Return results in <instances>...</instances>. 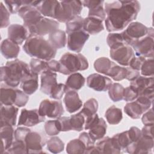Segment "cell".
Here are the masks:
<instances>
[{
  "label": "cell",
  "mask_w": 154,
  "mask_h": 154,
  "mask_svg": "<svg viewBox=\"0 0 154 154\" xmlns=\"http://www.w3.org/2000/svg\"><path fill=\"white\" fill-rule=\"evenodd\" d=\"M140 10L138 1H115L105 2V20L106 30L109 32L123 29L136 19Z\"/></svg>",
  "instance_id": "cell-1"
},
{
  "label": "cell",
  "mask_w": 154,
  "mask_h": 154,
  "mask_svg": "<svg viewBox=\"0 0 154 154\" xmlns=\"http://www.w3.org/2000/svg\"><path fill=\"white\" fill-rule=\"evenodd\" d=\"M23 49L25 53L31 57L49 61L55 57L57 49L49 42L41 36L29 35Z\"/></svg>",
  "instance_id": "cell-2"
},
{
  "label": "cell",
  "mask_w": 154,
  "mask_h": 154,
  "mask_svg": "<svg viewBox=\"0 0 154 154\" xmlns=\"http://www.w3.org/2000/svg\"><path fill=\"white\" fill-rule=\"evenodd\" d=\"M31 73L30 67L24 61L17 59L7 61L5 66L1 67V81L14 88Z\"/></svg>",
  "instance_id": "cell-3"
},
{
  "label": "cell",
  "mask_w": 154,
  "mask_h": 154,
  "mask_svg": "<svg viewBox=\"0 0 154 154\" xmlns=\"http://www.w3.org/2000/svg\"><path fill=\"white\" fill-rule=\"evenodd\" d=\"M59 63V72L65 75L85 70L89 66L87 58L81 54L66 52L61 57Z\"/></svg>",
  "instance_id": "cell-4"
},
{
  "label": "cell",
  "mask_w": 154,
  "mask_h": 154,
  "mask_svg": "<svg viewBox=\"0 0 154 154\" xmlns=\"http://www.w3.org/2000/svg\"><path fill=\"white\" fill-rule=\"evenodd\" d=\"M55 19L59 22L67 23L79 16L82 10L81 1L66 0L60 1Z\"/></svg>",
  "instance_id": "cell-5"
},
{
  "label": "cell",
  "mask_w": 154,
  "mask_h": 154,
  "mask_svg": "<svg viewBox=\"0 0 154 154\" xmlns=\"http://www.w3.org/2000/svg\"><path fill=\"white\" fill-rule=\"evenodd\" d=\"M153 28H147L138 22L130 23L121 34L125 43L132 46L139 40L147 35Z\"/></svg>",
  "instance_id": "cell-6"
},
{
  "label": "cell",
  "mask_w": 154,
  "mask_h": 154,
  "mask_svg": "<svg viewBox=\"0 0 154 154\" xmlns=\"http://www.w3.org/2000/svg\"><path fill=\"white\" fill-rule=\"evenodd\" d=\"M153 29L152 28L147 35L139 40L132 46L137 56L143 57L146 58H153Z\"/></svg>",
  "instance_id": "cell-7"
},
{
  "label": "cell",
  "mask_w": 154,
  "mask_h": 154,
  "mask_svg": "<svg viewBox=\"0 0 154 154\" xmlns=\"http://www.w3.org/2000/svg\"><path fill=\"white\" fill-rule=\"evenodd\" d=\"M109 55L113 60L119 64L123 66H129V63L135 54L131 46L125 43L110 49Z\"/></svg>",
  "instance_id": "cell-8"
},
{
  "label": "cell",
  "mask_w": 154,
  "mask_h": 154,
  "mask_svg": "<svg viewBox=\"0 0 154 154\" xmlns=\"http://www.w3.org/2000/svg\"><path fill=\"white\" fill-rule=\"evenodd\" d=\"M38 111L42 116L57 119L64 114V108L61 101L45 99L40 103Z\"/></svg>",
  "instance_id": "cell-9"
},
{
  "label": "cell",
  "mask_w": 154,
  "mask_h": 154,
  "mask_svg": "<svg viewBox=\"0 0 154 154\" xmlns=\"http://www.w3.org/2000/svg\"><path fill=\"white\" fill-rule=\"evenodd\" d=\"M58 27L59 23L58 21L43 17L35 25L28 29L31 35L42 37L58 29Z\"/></svg>",
  "instance_id": "cell-10"
},
{
  "label": "cell",
  "mask_w": 154,
  "mask_h": 154,
  "mask_svg": "<svg viewBox=\"0 0 154 154\" xmlns=\"http://www.w3.org/2000/svg\"><path fill=\"white\" fill-rule=\"evenodd\" d=\"M153 145V138L141 135L137 141L129 144L125 150L131 154H147L152 153Z\"/></svg>",
  "instance_id": "cell-11"
},
{
  "label": "cell",
  "mask_w": 154,
  "mask_h": 154,
  "mask_svg": "<svg viewBox=\"0 0 154 154\" xmlns=\"http://www.w3.org/2000/svg\"><path fill=\"white\" fill-rule=\"evenodd\" d=\"M89 37V34L84 29L69 34L67 37L68 49L76 53L80 52Z\"/></svg>",
  "instance_id": "cell-12"
},
{
  "label": "cell",
  "mask_w": 154,
  "mask_h": 154,
  "mask_svg": "<svg viewBox=\"0 0 154 154\" xmlns=\"http://www.w3.org/2000/svg\"><path fill=\"white\" fill-rule=\"evenodd\" d=\"M45 120V117L40 114L38 109H34L28 110L24 108L21 110L19 118L18 125L31 127L44 122Z\"/></svg>",
  "instance_id": "cell-13"
},
{
  "label": "cell",
  "mask_w": 154,
  "mask_h": 154,
  "mask_svg": "<svg viewBox=\"0 0 154 154\" xmlns=\"http://www.w3.org/2000/svg\"><path fill=\"white\" fill-rule=\"evenodd\" d=\"M112 84L110 78L98 73L91 74L87 79V86L96 91H105L109 89Z\"/></svg>",
  "instance_id": "cell-14"
},
{
  "label": "cell",
  "mask_w": 154,
  "mask_h": 154,
  "mask_svg": "<svg viewBox=\"0 0 154 154\" xmlns=\"http://www.w3.org/2000/svg\"><path fill=\"white\" fill-rule=\"evenodd\" d=\"M25 144L27 153H42V149L45 146L42 137L37 132H30L25 138Z\"/></svg>",
  "instance_id": "cell-15"
},
{
  "label": "cell",
  "mask_w": 154,
  "mask_h": 154,
  "mask_svg": "<svg viewBox=\"0 0 154 154\" xmlns=\"http://www.w3.org/2000/svg\"><path fill=\"white\" fill-rule=\"evenodd\" d=\"M82 5L89 9L88 16L95 17L101 20L106 19V13L103 8V1H82Z\"/></svg>",
  "instance_id": "cell-16"
},
{
  "label": "cell",
  "mask_w": 154,
  "mask_h": 154,
  "mask_svg": "<svg viewBox=\"0 0 154 154\" xmlns=\"http://www.w3.org/2000/svg\"><path fill=\"white\" fill-rule=\"evenodd\" d=\"M28 30L23 25L12 24L8 28V37L10 40L17 45H22L28 37Z\"/></svg>",
  "instance_id": "cell-17"
},
{
  "label": "cell",
  "mask_w": 154,
  "mask_h": 154,
  "mask_svg": "<svg viewBox=\"0 0 154 154\" xmlns=\"http://www.w3.org/2000/svg\"><path fill=\"white\" fill-rule=\"evenodd\" d=\"M57 75L55 72L47 70L41 74L40 91L47 95L51 94L53 88L57 85Z\"/></svg>",
  "instance_id": "cell-18"
},
{
  "label": "cell",
  "mask_w": 154,
  "mask_h": 154,
  "mask_svg": "<svg viewBox=\"0 0 154 154\" xmlns=\"http://www.w3.org/2000/svg\"><path fill=\"white\" fill-rule=\"evenodd\" d=\"M63 101L66 109L69 113L78 111L82 105V102L75 90H70L66 91Z\"/></svg>",
  "instance_id": "cell-19"
},
{
  "label": "cell",
  "mask_w": 154,
  "mask_h": 154,
  "mask_svg": "<svg viewBox=\"0 0 154 154\" xmlns=\"http://www.w3.org/2000/svg\"><path fill=\"white\" fill-rule=\"evenodd\" d=\"M1 153H4L5 151L8 149L13 143L14 131L13 126L8 123H1Z\"/></svg>",
  "instance_id": "cell-20"
},
{
  "label": "cell",
  "mask_w": 154,
  "mask_h": 154,
  "mask_svg": "<svg viewBox=\"0 0 154 154\" xmlns=\"http://www.w3.org/2000/svg\"><path fill=\"white\" fill-rule=\"evenodd\" d=\"M60 4V1L55 0L40 1L36 8L43 16L55 19Z\"/></svg>",
  "instance_id": "cell-21"
},
{
  "label": "cell",
  "mask_w": 154,
  "mask_h": 154,
  "mask_svg": "<svg viewBox=\"0 0 154 154\" xmlns=\"http://www.w3.org/2000/svg\"><path fill=\"white\" fill-rule=\"evenodd\" d=\"M1 123H8L14 126L16 124L18 108L13 105H1Z\"/></svg>",
  "instance_id": "cell-22"
},
{
  "label": "cell",
  "mask_w": 154,
  "mask_h": 154,
  "mask_svg": "<svg viewBox=\"0 0 154 154\" xmlns=\"http://www.w3.org/2000/svg\"><path fill=\"white\" fill-rule=\"evenodd\" d=\"M1 52L6 59L16 58L20 52V48L18 45L7 38L1 42Z\"/></svg>",
  "instance_id": "cell-23"
},
{
  "label": "cell",
  "mask_w": 154,
  "mask_h": 154,
  "mask_svg": "<svg viewBox=\"0 0 154 154\" xmlns=\"http://www.w3.org/2000/svg\"><path fill=\"white\" fill-rule=\"evenodd\" d=\"M102 22L99 19L88 16L84 19L83 29L88 34H97L104 29Z\"/></svg>",
  "instance_id": "cell-24"
},
{
  "label": "cell",
  "mask_w": 154,
  "mask_h": 154,
  "mask_svg": "<svg viewBox=\"0 0 154 154\" xmlns=\"http://www.w3.org/2000/svg\"><path fill=\"white\" fill-rule=\"evenodd\" d=\"M38 75L32 71L30 75L22 81L20 84V88L28 95H31L35 93L38 89Z\"/></svg>",
  "instance_id": "cell-25"
},
{
  "label": "cell",
  "mask_w": 154,
  "mask_h": 154,
  "mask_svg": "<svg viewBox=\"0 0 154 154\" xmlns=\"http://www.w3.org/2000/svg\"><path fill=\"white\" fill-rule=\"evenodd\" d=\"M17 89L10 87H1V105H13L17 97Z\"/></svg>",
  "instance_id": "cell-26"
},
{
  "label": "cell",
  "mask_w": 154,
  "mask_h": 154,
  "mask_svg": "<svg viewBox=\"0 0 154 154\" xmlns=\"http://www.w3.org/2000/svg\"><path fill=\"white\" fill-rule=\"evenodd\" d=\"M99 153H120L121 150L117 149L114 145L111 138L103 137L96 143V146Z\"/></svg>",
  "instance_id": "cell-27"
},
{
  "label": "cell",
  "mask_w": 154,
  "mask_h": 154,
  "mask_svg": "<svg viewBox=\"0 0 154 154\" xmlns=\"http://www.w3.org/2000/svg\"><path fill=\"white\" fill-rule=\"evenodd\" d=\"M154 83L153 77H147L139 76L137 78L131 81L130 86L135 89L138 93V95L144 90L149 87H153Z\"/></svg>",
  "instance_id": "cell-28"
},
{
  "label": "cell",
  "mask_w": 154,
  "mask_h": 154,
  "mask_svg": "<svg viewBox=\"0 0 154 154\" xmlns=\"http://www.w3.org/2000/svg\"><path fill=\"white\" fill-rule=\"evenodd\" d=\"M107 125L103 118H100L97 123L89 129L88 134L94 141L100 140L106 133Z\"/></svg>",
  "instance_id": "cell-29"
},
{
  "label": "cell",
  "mask_w": 154,
  "mask_h": 154,
  "mask_svg": "<svg viewBox=\"0 0 154 154\" xmlns=\"http://www.w3.org/2000/svg\"><path fill=\"white\" fill-rule=\"evenodd\" d=\"M85 78L79 73H72L67 79L66 85L68 90H78L81 89L85 84Z\"/></svg>",
  "instance_id": "cell-30"
},
{
  "label": "cell",
  "mask_w": 154,
  "mask_h": 154,
  "mask_svg": "<svg viewBox=\"0 0 154 154\" xmlns=\"http://www.w3.org/2000/svg\"><path fill=\"white\" fill-rule=\"evenodd\" d=\"M49 41L57 49L64 48L67 42L66 32L61 29L55 30L49 35Z\"/></svg>",
  "instance_id": "cell-31"
},
{
  "label": "cell",
  "mask_w": 154,
  "mask_h": 154,
  "mask_svg": "<svg viewBox=\"0 0 154 154\" xmlns=\"http://www.w3.org/2000/svg\"><path fill=\"white\" fill-rule=\"evenodd\" d=\"M111 139L115 147L121 151L122 150H125L126 148L132 143L128 131L114 135Z\"/></svg>",
  "instance_id": "cell-32"
},
{
  "label": "cell",
  "mask_w": 154,
  "mask_h": 154,
  "mask_svg": "<svg viewBox=\"0 0 154 154\" xmlns=\"http://www.w3.org/2000/svg\"><path fill=\"white\" fill-rule=\"evenodd\" d=\"M105 116L110 125H117L122 120L123 114L121 109L112 105L107 109Z\"/></svg>",
  "instance_id": "cell-33"
},
{
  "label": "cell",
  "mask_w": 154,
  "mask_h": 154,
  "mask_svg": "<svg viewBox=\"0 0 154 154\" xmlns=\"http://www.w3.org/2000/svg\"><path fill=\"white\" fill-rule=\"evenodd\" d=\"M114 64L115 63L106 57H100L95 60L94 67L97 72L108 76L111 68Z\"/></svg>",
  "instance_id": "cell-34"
},
{
  "label": "cell",
  "mask_w": 154,
  "mask_h": 154,
  "mask_svg": "<svg viewBox=\"0 0 154 154\" xmlns=\"http://www.w3.org/2000/svg\"><path fill=\"white\" fill-rule=\"evenodd\" d=\"M124 111L132 119H139L144 112L141 106L136 100L127 103L124 107Z\"/></svg>",
  "instance_id": "cell-35"
},
{
  "label": "cell",
  "mask_w": 154,
  "mask_h": 154,
  "mask_svg": "<svg viewBox=\"0 0 154 154\" xmlns=\"http://www.w3.org/2000/svg\"><path fill=\"white\" fill-rule=\"evenodd\" d=\"M125 88L119 83H112L108 90L109 98L113 102H119L123 99V92Z\"/></svg>",
  "instance_id": "cell-36"
},
{
  "label": "cell",
  "mask_w": 154,
  "mask_h": 154,
  "mask_svg": "<svg viewBox=\"0 0 154 154\" xmlns=\"http://www.w3.org/2000/svg\"><path fill=\"white\" fill-rule=\"evenodd\" d=\"M98 109V102L94 98H91L87 100L80 111L85 117V119L95 114Z\"/></svg>",
  "instance_id": "cell-37"
},
{
  "label": "cell",
  "mask_w": 154,
  "mask_h": 154,
  "mask_svg": "<svg viewBox=\"0 0 154 154\" xmlns=\"http://www.w3.org/2000/svg\"><path fill=\"white\" fill-rule=\"evenodd\" d=\"M85 121V117L81 112L72 115L69 117V123L71 130L78 132L81 131L84 129Z\"/></svg>",
  "instance_id": "cell-38"
},
{
  "label": "cell",
  "mask_w": 154,
  "mask_h": 154,
  "mask_svg": "<svg viewBox=\"0 0 154 154\" xmlns=\"http://www.w3.org/2000/svg\"><path fill=\"white\" fill-rule=\"evenodd\" d=\"M85 146L83 142L79 138L70 141L66 147V152L69 154L85 153Z\"/></svg>",
  "instance_id": "cell-39"
},
{
  "label": "cell",
  "mask_w": 154,
  "mask_h": 154,
  "mask_svg": "<svg viewBox=\"0 0 154 154\" xmlns=\"http://www.w3.org/2000/svg\"><path fill=\"white\" fill-rule=\"evenodd\" d=\"M126 67H121L115 63L111 68L108 76L116 81H119L126 79Z\"/></svg>",
  "instance_id": "cell-40"
},
{
  "label": "cell",
  "mask_w": 154,
  "mask_h": 154,
  "mask_svg": "<svg viewBox=\"0 0 154 154\" xmlns=\"http://www.w3.org/2000/svg\"><path fill=\"white\" fill-rule=\"evenodd\" d=\"M47 148L51 153H58L64 150V144L59 137H53L48 141Z\"/></svg>",
  "instance_id": "cell-41"
},
{
  "label": "cell",
  "mask_w": 154,
  "mask_h": 154,
  "mask_svg": "<svg viewBox=\"0 0 154 154\" xmlns=\"http://www.w3.org/2000/svg\"><path fill=\"white\" fill-rule=\"evenodd\" d=\"M29 67L31 71L38 75L48 70L47 61L37 58H32L31 60Z\"/></svg>",
  "instance_id": "cell-42"
},
{
  "label": "cell",
  "mask_w": 154,
  "mask_h": 154,
  "mask_svg": "<svg viewBox=\"0 0 154 154\" xmlns=\"http://www.w3.org/2000/svg\"><path fill=\"white\" fill-rule=\"evenodd\" d=\"M19 154V153H27L26 146L25 143L22 141L15 140L13 142L10 147L7 149L4 152V154Z\"/></svg>",
  "instance_id": "cell-43"
},
{
  "label": "cell",
  "mask_w": 154,
  "mask_h": 154,
  "mask_svg": "<svg viewBox=\"0 0 154 154\" xmlns=\"http://www.w3.org/2000/svg\"><path fill=\"white\" fill-rule=\"evenodd\" d=\"M84 18L79 16L72 20L66 23V32L69 34L71 32L83 29Z\"/></svg>",
  "instance_id": "cell-44"
},
{
  "label": "cell",
  "mask_w": 154,
  "mask_h": 154,
  "mask_svg": "<svg viewBox=\"0 0 154 154\" xmlns=\"http://www.w3.org/2000/svg\"><path fill=\"white\" fill-rule=\"evenodd\" d=\"M141 74L144 76H153L154 74V61L153 58L146 59L143 63L141 69Z\"/></svg>",
  "instance_id": "cell-45"
},
{
  "label": "cell",
  "mask_w": 154,
  "mask_h": 154,
  "mask_svg": "<svg viewBox=\"0 0 154 154\" xmlns=\"http://www.w3.org/2000/svg\"><path fill=\"white\" fill-rule=\"evenodd\" d=\"M106 43L110 49H112L125 42L121 33H109L106 38Z\"/></svg>",
  "instance_id": "cell-46"
},
{
  "label": "cell",
  "mask_w": 154,
  "mask_h": 154,
  "mask_svg": "<svg viewBox=\"0 0 154 154\" xmlns=\"http://www.w3.org/2000/svg\"><path fill=\"white\" fill-rule=\"evenodd\" d=\"M45 130L46 133L49 136L56 135L61 132L57 119L46 122L45 123Z\"/></svg>",
  "instance_id": "cell-47"
},
{
  "label": "cell",
  "mask_w": 154,
  "mask_h": 154,
  "mask_svg": "<svg viewBox=\"0 0 154 154\" xmlns=\"http://www.w3.org/2000/svg\"><path fill=\"white\" fill-rule=\"evenodd\" d=\"M67 91L68 90L66 84L62 83L57 84L52 90L51 94H49V97L54 99L60 100L62 98L64 94H65Z\"/></svg>",
  "instance_id": "cell-48"
},
{
  "label": "cell",
  "mask_w": 154,
  "mask_h": 154,
  "mask_svg": "<svg viewBox=\"0 0 154 154\" xmlns=\"http://www.w3.org/2000/svg\"><path fill=\"white\" fill-rule=\"evenodd\" d=\"M4 2L7 6L10 13L16 14L19 12L20 8L25 4V0H14V1H4Z\"/></svg>",
  "instance_id": "cell-49"
},
{
  "label": "cell",
  "mask_w": 154,
  "mask_h": 154,
  "mask_svg": "<svg viewBox=\"0 0 154 154\" xmlns=\"http://www.w3.org/2000/svg\"><path fill=\"white\" fill-rule=\"evenodd\" d=\"M0 12H1V28H5L10 24V11L3 4L2 2L0 3Z\"/></svg>",
  "instance_id": "cell-50"
},
{
  "label": "cell",
  "mask_w": 154,
  "mask_h": 154,
  "mask_svg": "<svg viewBox=\"0 0 154 154\" xmlns=\"http://www.w3.org/2000/svg\"><path fill=\"white\" fill-rule=\"evenodd\" d=\"M138 96V92L132 87L129 86L125 88L123 92V100L126 102H132Z\"/></svg>",
  "instance_id": "cell-51"
},
{
  "label": "cell",
  "mask_w": 154,
  "mask_h": 154,
  "mask_svg": "<svg viewBox=\"0 0 154 154\" xmlns=\"http://www.w3.org/2000/svg\"><path fill=\"white\" fill-rule=\"evenodd\" d=\"M136 99H137L136 101L141 106L144 112L147 111L150 108L153 103V100L150 99V98L146 96H142V95L138 96Z\"/></svg>",
  "instance_id": "cell-52"
},
{
  "label": "cell",
  "mask_w": 154,
  "mask_h": 154,
  "mask_svg": "<svg viewBox=\"0 0 154 154\" xmlns=\"http://www.w3.org/2000/svg\"><path fill=\"white\" fill-rule=\"evenodd\" d=\"M31 132V130L26 127H19L14 131V138L15 140L25 141L26 135Z\"/></svg>",
  "instance_id": "cell-53"
},
{
  "label": "cell",
  "mask_w": 154,
  "mask_h": 154,
  "mask_svg": "<svg viewBox=\"0 0 154 154\" xmlns=\"http://www.w3.org/2000/svg\"><path fill=\"white\" fill-rule=\"evenodd\" d=\"M146 58L141 56H134L131 60L129 63V67H131L132 69L140 71L141 66L144 61L146 60Z\"/></svg>",
  "instance_id": "cell-54"
},
{
  "label": "cell",
  "mask_w": 154,
  "mask_h": 154,
  "mask_svg": "<svg viewBox=\"0 0 154 154\" xmlns=\"http://www.w3.org/2000/svg\"><path fill=\"white\" fill-rule=\"evenodd\" d=\"M60 131L66 132L71 131L69 123V117H60L57 119Z\"/></svg>",
  "instance_id": "cell-55"
},
{
  "label": "cell",
  "mask_w": 154,
  "mask_h": 154,
  "mask_svg": "<svg viewBox=\"0 0 154 154\" xmlns=\"http://www.w3.org/2000/svg\"><path fill=\"white\" fill-rule=\"evenodd\" d=\"M29 100V96L23 91L18 90L17 92V97L16 99V102L15 103V105L19 107L24 106Z\"/></svg>",
  "instance_id": "cell-56"
},
{
  "label": "cell",
  "mask_w": 154,
  "mask_h": 154,
  "mask_svg": "<svg viewBox=\"0 0 154 154\" xmlns=\"http://www.w3.org/2000/svg\"><path fill=\"white\" fill-rule=\"evenodd\" d=\"M141 120L144 125H153L154 117L152 108L149 109L147 111H146V112L142 116Z\"/></svg>",
  "instance_id": "cell-57"
},
{
  "label": "cell",
  "mask_w": 154,
  "mask_h": 154,
  "mask_svg": "<svg viewBox=\"0 0 154 154\" xmlns=\"http://www.w3.org/2000/svg\"><path fill=\"white\" fill-rule=\"evenodd\" d=\"M128 135L132 143H135L138 141V140L141 136V130L135 126L131 127L128 131Z\"/></svg>",
  "instance_id": "cell-58"
},
{
  "label": "cell",
  "mask_w": 154,
  "mask_h": 154,
  "mask_svg": "<svg viewBox=\"0 0 154 154\" xmlns=\"http://www.w3.org/2000/svg\"><path fill=\"white\" fill-rule=\"evenodd\" d=\"M99 117L97 114H95L91 117H89L85 119V124H84V129L86 130L90 129L91 127L95 125L96 123H98L99 120Z\"/></svg>",
  "instance_id": "cell-59"
},
{
  "label": "cell",
  "mask_w": 154,
  "mask_h": 154,
  "mask_svg": "<svg viewBox=\"0 0 154 154\" xmlns=\"http://www.w3.org/2000/svg\"><path fill=\"white\" fill-rule=\"evenodd\" d=\"M126 69H127V73H126V79L129 81L130 82L134 81V79L137 78L139 76H140V71L134 70L130 67H126Z\"/></svg>",
  "instance_id": "cell-60"
},
{
  "label": "cell",
  "mask_w": 154,
  "mask_h": 154,
  "mask_svg": "<svg viewBox=\"0 0 154 154\" xmlns=\"http://www.w3.org/2000/svg\"><path fill=\"white\" fill-rule=\"evenodd\" d=\"M48 70L54 72H59L60 71V63L55 60H51L47 61Z\"/></svg>",
  "instance_id": "cell-61"
},
{
  "label": "cell",
  "mask_w": 154,
  "mask_h": 154,
  "mask_svg": "<svg viewBox=\"0 0 154 154\" xmlns=\"http://www.w3.org/2000/svg\"><path fill=\"white\" fill-rule=\"evenodd\" d=\"M153 125H144V126L141 130V135L146 137L153 138Z\"/></svg>",
  "instance_id": "cell-62"
}]
</instances>
